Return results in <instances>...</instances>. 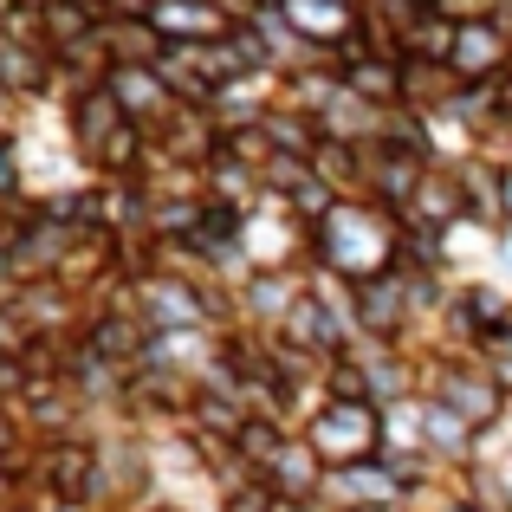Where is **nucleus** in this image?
<instances>
[{"label":"nucleus","instance_id":"f257e3e1","mask_svg":"<svg viewBox=\"0 0 512 512\" xmlns=\"http://www.w3.org/2000/svg\"><path fill=\"white\" fill-rule=\"evenodd\" d=\"M299 435L312 441L318 461L338 474V467H363V461H376V454H383L389 422H383V409H376V402H318V409L305 415Z\"/></svg>","mask_w":512,"mask_h":512},{"label":"nucleus","instance_id":"f03ea898","mask_svg":"<svg viewBox=\"0 0 512 512\" xmlns=\"http://www.w3.org/2000/svg\"><path fill=\"white\" fill-rule=\"evenodd\" d=\"M506 428H512V396H506Z\"/></svg>","mask_w":512,"mask_h":512},{"label":"nucleus","instance_id":"7ed1b4c3","mask_svg":"<svg viewBox=\"0 0 512 512\" xmlns=\"http://www.w3.org/2000/svg\"><path fill=\"white\" fill-rule=\"evenodd\" d=\"M156 512H188V506H156Z\"/></svg>","mask_w":512,"mask_h":512}]
</instances>
